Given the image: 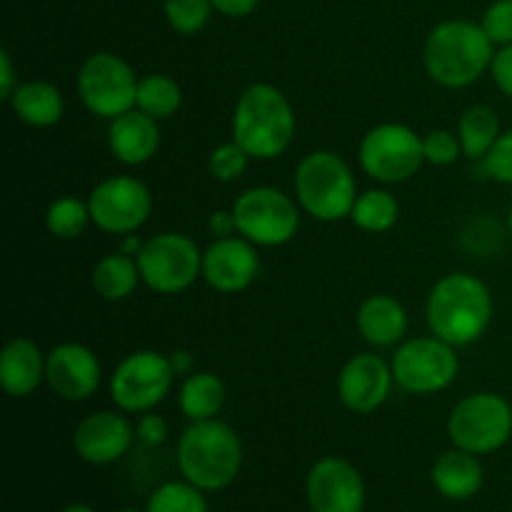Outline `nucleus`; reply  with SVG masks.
<instances>
[{
  "mask_svg": "<svg viewBox=\"0 0 512 512\" xmlns=\"http://www.w3.org/2000/svg\"><path fill=\"white\" fill-rule=\"evenodd\" d=\"M493 310V295L483 280L470 273H450L430 290L425 318L435 338L453 348H468L488 333Z\"/></svg>",
  "mask_w": 512,
  "mask_h": 512,
  "instance_id": "nucleus-1",
  "label": "nucleus"
},
{
  "mask_svg": "<svg viewBox=\"0 0 512 512\" xmlns=\"http://www.w3.org/2000/svg\"><path fill=\"white\" fill-rule=\"evenodd\" d=\"M495 43L473 20H443L425 38L423 65L430 80L448 90L468 88L490 70Z\"/></svg>",
  "mask_w": 512,
  "mask_h": 512,
  "instance_id": "nucleus-2",
  "label": "nucleus"
},
{
  "mask_svg": "<svg viewBox=\"0 0 512 512\" xmlns=\"http://www.w3.org/2000/svg\"><path fill=\"white\" fill-rule=\"evenodd\" d=\"M295 138V110L280 88L253 83L240 93L233 110V140L258 160H273Z\"/></svg>",
  "mask_w": 512,
  "mask_h": 512,
  "instance_id": "nucleus-3",
  "label": "nucleus"
},
{
  "mask_svg": "<svg viewBox=\"0 0 512 512\" xmlns=\"http://www.w3.org/2000/svg\"><path fill=\"white\" fill-rule=\"evenodd\" d=\"M180 473L200 490H223L238 478L243 445L238 433L223 420H195L178 443Z\"/></svg>",
  "mask_w": 512,
  "mask_h": 512,
  "instance_id": "nucleus-4",
  "label": "nucleus"
},
{
  "mask_svg": "<svg viewBox=\"0 0 512 512\" xmlns=\"http://www.w3.org/2000/svg\"><path fill=\"white\" fill-rule=\"evenodd\" d=\"M295 200L310 218L320 223L350 218L358 200L353 170L333 150H313L295 170Z\"/></svg>",
  "mask_w": 512,
  "mask_h": 512,
  "instance_id": "nucleus-5",
  "label": "nucleus"
},
{
  "mask_svg": "<svg viewBox=\"0 0 512 512\" xmlns=\"http://www.w3.org/2000/svg\"><path fill=\"white\" fill-rule=\"evenodd\" d=\"M300 205L283 190L260 185L250 188L233 203L238 235L260 248H280L298 235Z\"/></svg>",
  "mask_w": 512,
  "mask_h": 512,
  "instance_id": "nucleus-6",
  "label": "nucleus"
},
{
  "mask_svg": "<svg viewBox=\"0 0 512 512\" xmlns=\"http://www.w3.org/2000/svg\"><path fill=\"white\" fill-rule=\"evenodd\" d=\"M173 380L170 355L158 350H135L115 365L110 375V398L123 413L143 415L168 398Z\"/></svg>",
  "mask_w": 512,
  "mask_h": 512,
  "instance_id": "nucleus-7",
  "label": "nucleus"
},
{
  "mask_svg": "<svg viewBox=\"0 0 512 512\" xmlns=\"http://www.w3.org/2000/svg\"><path fill=\"white\" fill-rule=\"evenodd\" d=\"M448 435L455 448L488 455L503 448L512 435V405L498 393H470L448 418Z\"/></svg>",
  "mask_w": 512,
  "mask_h": 512,
  "instance_id": "nucleus-8",
  "label": "nucleus"
},
{
  "mask_svg": "<svg viewBox=\"0 0 512 512\" xmlns=\"http://www.w3.org/2000/svg\"><path fill=\"white\" fill-rule=\"evenodd\" d=\"M140 278L153 293L178 295L203 278V253L183 233H160L145 240L138 255Z\"/></svg>",
  "mask_w": 512,
  "mask_h": 512,
  "instance_id": "nucleus-9",
  "label": "nucleus"
},
{
  "mask_svg": "<svg viewBox=\"0 0 512 512\" xmlns=\"http://www.w3.org/2000/svg\"><path fill=\"white\" fill-rule=\"evenodd\" d=\"M360 165L373 180L385 185L415 178L425 165L423 138L410 125L380 123L360 140Z\"/></svg>",
  "mask_w": 512,
  "mask_h": 512,
  "instance_id": "nucleus-10",
  "label": "nucleus"
},
{
  "mask_svg": "<svg viewBox=\"0 0 512 512\" xmlns=\"http://www.w3.org/2000/svg\"><path fill=\"white\" fill-rule=\"evenodd\" d=\"M140 78L125 58L115 53H93L78 70V95L93 115L113 120L135 108Z\"/></svg>",
  "mask_w": 512,
  "mask_h": 512,
  "instance_id": "nucleus-11",
  "label": "nucleus"
},
{
  "mask_svg": "<svg viewBox=\"0 0 512 512\" xmlns=\"http://www.w3.org/2000/svg\"><path fill=\"white\" fill-rule=\"evenodd\" d=\"M393 378L400 390L410 395H435L450 388L460 373V358L445 340L413 338L400 343L393 355Z\"/></svg>",
  "mask_w": 512,
  "mask_h": 512,
  "instance_id": "nucleus-12",
  "label": "nucleus"
},
{
  "mask_svg": "<svg viewBox=\"0 0 512 512\" xmlns=\"http://www.w3.org/2000/svg\"><path fill=\"white\" fill-rule=\"evenodd\" d=\"M88 208L95 228L123 238L148 223L153 195L143 180L133 175H113L90 190Z\"/></svg>",
  "mask_w": 512,
  "mask_h": 512,
  "instance_id": "nucleus-13",
  "label": "nucleus"
},
{
  "mask_svg": "<svg viewBox=\"0 0 512 512\" xmlns=\"http://www.w3.org/2000/svg\"><path fill=\"white\" fill-rule=\"evenodd\" d=\"M258 245L235 238H215L203 250V280L223 295H235L248 290L260 273Z\"/></svg>",
  "mask_w": 512,
  "mask_h": 512,
  "instance_id": "nucleus-14",
  "label": "nucleus"
},
{
  "mask_svg": "<svg viewBox=\"0 0 512 512\" xmlns=\"http://www.w3.org/2000/svg\"><path fill=\"white\" fill-rule=\"evenodd\" d=\"M308 503L313 512H363L365 483L343 458H323L308 473Z\"/></svg>",
  "mask_w": 512,
  "mask_h": 512,
  "instance_id": "nucleus-15",
  "label": "nucleus"
},
{
  "mask_svg": "<svg viewBox=\"0 0 512 512\" xmlns=\"http://www.w3.org/2000/svg\"><path fill=\"white\" fill-rule=\"evenodd\" d=\"M393 368L375 353L353 355L338 375V398L350 413H375L390 398Z\"/></svg>",
  "mask_w": 512,
  "mask_h": 512,
  "instance_id": "nucleus-16",
  "label": "nucleus"
},
{
  "mask_svg": "<svg viewBox=\"0 0 512 512\" xmlns=\"http://www.w3.org/2000/svg\"><path fill=\"white\" fill-rule=\"evenodd\" d=\"M103 378L100 360L88 345L60 343L48 353L45 363V383L55 395L70 403H80L95 395Z\"/></svg>",
  "mask_w": 512,
  "mask_h": 512,
  "instance_id": "nucleus-17",
  "label": "nucleus"
},
{
  "mask_svg": "<svg viewBox=\"0 0 512 512\" xmlns=\"http://www.w3.org/2000/svg\"><path fill=\"white\" fill-rule=\"evenodd\" d=\"M120 413L100 410V413L88 415L75 428L73 445L80 460H85L90 465H110L128 453L135 438V428Z\"/></svg>",
  "mask_w": 512,
  "mask_h": 512,
  "instance_id": "nucleus-18",
  "label": "nucleus"
},
{
  "mask_svg": "<svg viewBox=\"0 0 512 512\" xmlns=\"http://www.w3.org/2000/svg\"><path fill=\"white\" fill-rule=\"evenodd\" d=\"M108 148L113 158L123 165H145L155 158L160 148L158 120L133 108L118 115L108 125Z\"/></svg>",
  "mask_w": 512,
  "mask_h": 512,
  "instance_id": "nucleus-19",
  "label": "nucleus"
},
{
  "mask_svg": "<svg viewBox=\"0 0 512 512\" xmlns=\"http://www.w3.org/2000/svg\"><path fill=\"white\" fill-rule=\"evenodd\" d=\"M48 355L30 338H13L0 355V385L10 398H28L45 380Z\"/></svg>",
  "mask_w": 512,
  "mask_h": 512,
  "instance_id": "nucleus-20",
  "label": "nucleus"
},
{
  "mask_svg": "<svg viewBox=\"0 0 512 512\" xmlns=\"http://www.w3.org/2000/svg\"><path fill=\"white\" fill-rule=\"evenodd\" d=\"M358 333L375 348H393L408 333V310L393 295H370L355 315Z\"/></svg>",
  "mask_w": 512,
  "mask_h": 512,
  "instance_id": "nucleus-21",
  "label": "nucleus"
},
{
  "mask_svg": "<svg viewBox=\"0 0 512 512\" xmlns=\"http://www.w3.org/2000/svg\"><path fill=\"white\" fill-rule=\"evenodd\" d=\"M10 108L15 118L23 120L30 128H53L60 123L65 110V100L60 90L48 80H28L15 88L10 95Z\"/></svg>",
  "mask_w": 512,
  "mask_h": 512,
  "instance_id": "nucleus-22",
  "label": "nucleus"
},
{
  "mask_svg": "<svg viewBox=\"0 0 512 512\" xmlns=\"http://www.w3.org/2000/svg\"><path fill=\"white\" fill-rule=\"evenodd\" d=\"M433 485L450 500H468L483 485V465L468 450H448L433 465Z\"/></svg>",
  "mask_w": 512,
  "mask_h": 512,
  "instance_id": "nucleus-23",
  "label": "nucleus"
},
{
  "mask_svg": "<svg viewBox=\"0 0 512 512\" xmlns=\"http://www.w3.org/2000/svg\"><path fill=\"white\" fill-rule=\"evenodd\" d=\"M90 283H93V290L103 300H125L135 293L143 278H140L138 258L123 253H110L105 258H100L95 263L93 275H90Z\"/></svg>",
  "mask_w": 512,
  "mask_h": 512,
  "instance_id": "nucleus-24",
  "label": "nucleus"
},
{
  "mask_svg": "<svg viewBox=\"0 0 512 512\" xmlns=\"http://www.w3.org/2000/svg\"><path fill=\"white\" fill-rule=\"evenodd\" d=\"M178 405L190 423L213 420L225 405V385L213 373H190L180 385Z\"/></svg>",
  "mask_w": 512,
  "mask_h": 512,
  "instance_id": "nucleus-25",
  "label": "nucleus"
},
{
  "mask_svg": "<svg viewBox=\"0 0 512 512\" xmlns=\"http://www.w3.org/2000/svg\"><path fill=\"white\" fill-rule=\"evenodd\" d=\"M503 135L500 115L490 105H470L458 120V138L463 145V155L470 160H483L493 150Z\"/></svg>",
  "mask_w": 512,
  "mask_h": 512,
  "instance_id": "nucleus-26",
  "label": "nucleus"
},
{
  "mask_svg": "<svg viewBox=\"0 0 512 512\" xmlns=\"http://www.w3.org/2000/svg\"><path fill=\"white\" fill-rule=\"evenodd\" d=\"M350 220L355 228L365 230V233H388L400 220V203L393 193L383 188L365 190L355 200Z\"/></svg>",
  "mask_w": 512,
  "mask_h": 512,
  "instance_id": "nucleus-27",
  "label": "nucleus"
},
{
  "mask_svg": "<svg viewBox=\"0 0 512 512\" xmlns=\"http://www.w3.org/2000/svg\"><path fill=\"white\" fill-rule=\"evenodd\" d=\"M180 105H183V90H180L178 80L165 73H150L140 78L135 108L143 110L145 115L160 123V120L173 118Z\"/></svg>",
  "mask_w": 512,
  "mask_h": 512,
  "instance_id": "nucleus-28",
  "label": "nucleus"
},
{
  "mask_svg": "<svg viewBox=\"0 0 512 512\" xmlns=\"http://www.w3.org/2000/svg\"><path fill=\"white\" fill-rule=\"evenodd\" d=\"M90 223H93V218H90L88 200L73 198V195L53 200L48 205V213H45V228L58 240L80 238Z\"/></svg>",
  "mask_w": 512,
  "mask_h": 512,
  "instance_id": "nucleus-29",
  "label": "nucleus"
},
{
  "mask_svg": "<svg viewBox=\"0 0 512 512\" xmlns=\"http://www.w3.org/2000/svg\"><path fill=\"white\" fill-rule=\"evenodd\" d=\"M145 512H208L203 490L193 483H165L150 495Z\"/></svg>",
  "mask_w": 512,
  "mask_h": 512,
  "instance_id": "nucleus-30",
  "label": "nucleus"
},
{
  "mask_svg": "<svg viewBox=\"0 0 512 512\" xmlns=\"http://www.w3.org/2000/svg\"><path fill=\"white\" fill-rule=\"evenodd\" d=\"M213 10L210 0H163L165 20L180 35L200 33L208 25Z\"/></svg>",
  "mask_w": 512,
  "mask_h": 512,
  "instance_id": "nucleus-31",
  "label": "nucleus"
},
{
  "mask_svg": "<svg viewBox=\"0 0 512 512\" xmlns=\"http://www.w3.org/2000/svg\"><path fill=\"white\" fill-rule=\"evenodd\" d=\"M248 163L250 155L245 153L235 140H230V143L218 145V148L210 153L208 170L215 180H220V183H233V180L243 178V173L248 170Z\"/></svg>",
  "mask_w": 512,
  "mask_h": 512,
  "instance_id": "nucleus-32",
  "label": "nucleus"
},
{
  "mask_svg": "<svg viewBox=\"0 0 512 512\" xmlns=\"http://www.w3.org/2000/svg\"><path fill=\"white\" fill-rule=\"evenodd\" d=\"M423 153L425 163L445 168V165H453L463 155V145H460L458 133H450V130H430L428 135H423Z\"/></svg>",
  "mask_w": 512,
  "mask_h": 512,
  "instance_id": "nucleus-33",
  "label": "nucleus"
},
{
  "mask_svg": "<svg viewBox=\"0 0 512 512\" xmlns=\"http://www.w3.org/2000/svg\"><path fill=\"white\" fill-rule=\"evenodd\" d=\"M480 170H483V178L512 185V128L503 130L493 150L480 160Z\"/></svg>",
  "mask_w": 512,
  "mask_h": 512,
  "instance_id": "nucleus-34",
  "label": "nucleus"
},
{
  "mask_svg": "<svg viewBox=\"0 0 512 512\" xmlns=\"http://www.w3.org/2000/svg\"><path fill=\"white\" fill-rule=\"evenodd\" d=\"M480 25H483L488 38L495 43V48L512 45V0H495L485 10Z\"/></svg>",
  "mask_w": 512,
  "mask_h": 512,
  "instance_id": "nucleus-35",
  "label": "nucleus"
},
{
  "mask_svg": "<svg viewBox=\"0 0 512 512\" xmlns=\"http://www.w3.org/2000/svg\"><path fill=\"white\" fill-rule=\"evenodd\" d=\"M490 75H493L500 93L508 95L512 100V45H503V48L495 50V58L490 63Z\"/></svg>",
  "mask_w": 512,
  "mask_h": 512,
  "instance_id": "nucleus-36",
  "label": "nucleus"
},
{
  "mask_svg": "<svg viewBox=\"0 0 512 512\" xmlns=\"http://www.w3.org/2000/svg\"><path fill=\"white\" fill-rule=\"evenodd\" d=\"M135 435L140 438V443L160 445L165 440V435H168V423L150 410V413H143L138 428H135Z\"/></svg>",
  "mask_w": 512,
  "mask_h": 512,
  "instance_id": "nucleus-37",
  "label": "nucleus"
},
{
  "mask_svg": "<svg viewBox=\"0 0 512 512\" xmlns=\"http://www.w3.org/2000/svg\"><path fill=\"white\" fill-rule=\"evenodd\" d=\"M210 3L225 18H245L258 8L260 0H210Z\"/></svg>",
  "mask_w": 512,
  "mask_h": 512,
  "instance_id": "nucleus-38",
  "label": "nucleus"
},
{
  "mask_svg": "<svg viewBox=\"0 0 512 512\" xmlns=\"http://www.w3.org/2000/svg\"><path fill=\"white\" fill-rule=\"evenodd\" d=\"M18 78H15L13 60H10L8 50H0V98L10 100V95L18 88Z\"/></svg>",
  "mask_w": 512,
  "mask_h": 512,
  "instance_id": "nucleus-39",
  "label": "nucleus"
},
{
  "mask_svg": "<svg viewBox=\"0 0 512 512\" xmlns=\"http://www.w3.org/2000/svg\"><path fill=\"white\" fill-rule=\"evenodd\" d=\"M208 228H210V233L215 235V238H230V235L238 233V225H235L233 210H215V213L210 215Z\"/></svg>",
  "mask_w": 512,
  "mask_h": 512,
  "instance_id": "nucleus-40",
  "label": "nucleus"
},
{
  "mask_svg": "<svg viewBox=\"0 0 512 512\" xmlns=\"http://www.w3.org/2000/svg\"><path fill=\"white\" fill-rule=\"evenodd\" d=\"M170 363H173L175 375H190V370H193V355L185 353V350H175L170 355Z\"/></svg>",
  "mask_w": 512,
  "mask_h": 512,
  "instance_id": "nucleus-41",
  "label": "nucleus"
},
{
  "mask_svg": "<svg viewBox=\"0 0 512 512\" xmlns=\"http://www.w3.org/2000/svg\"><path fill=\"white\" fill-rule=\"evenodd\" d=\"M145 240H140V235L130 233V235H123V243H120V250L128 255H133V258H138L140 250H143Z\"/></svg>",
  "mask_w": 512,
  "mask_h": 512,
  "instance_id": "nucleus-42",
  "label": "nucleus"
},
{
  "mask_svg": "<svg viewBox=\"0 0 512 512\" xmlns=\"http://www.w3.org/2000/svg\"><path fill=\"white\" fill-rule=\"evenodd\" d=\"M63 512H93V508H88V505H70Z\"/></svg>",
  "mask_w": 512,
  "mask_h": 512,
  "instance_id": "nucleus-43",
  "label": "nucleus"
},
{
  "mask_svg": "<svg viewBox=\"0 0 512 512\" xmlns=\"http://www.w3.org/2000/svg\"><path fill=\"white\" fill-rule=\"evenodd\" d=\"M508 233H510V238H512V205H510V213H508Z\"/></svg>",
  "mask_w": 512,
  "mask_h": 512,
  "instance_id": "nucleus-44",
  "label": "nucleus"
},
{
  "mask_svg": "<svg viewBox=\"0 0 512 512\" xmlns=\"http://www.w3.org/2000/svg\"><path fill=\"white\" fill-rule=\"evenodd\" d=\"M120 512H140V510H133V508H130V510H120Z\"/></svg>",
  "mask_w": 512,
  "mask_h": 512,
  "instance_id": "nucleus-45",
  "label": "nucleus"
}]
</instances>
